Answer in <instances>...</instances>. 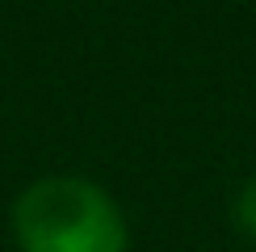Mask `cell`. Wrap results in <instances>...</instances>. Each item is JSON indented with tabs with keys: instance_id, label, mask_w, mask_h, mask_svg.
Wrapping results in <instances>:
<instances>
[{
	"instance_id": "7a4b0ae2",
	"label": "cell",
	"mask_w": 256,
	"mask_h": 252,
	"mask_svg": "<svg viewBox=\"0 0 256 252\" xmlns=\"http://www.w3.org/2000/svg\"><path fill=\"white\" fill-rule=\"evenodd\" d=\"M231 218H236V227H240L244 236H248L252 244H256V172L240 185L236 202H231Z\"/></svg>"
},
{
	"instance_id": "6da1fadb",
	"label": "cell",
	"mask_w": 256,
	"mask_h": 252,
	"mask_svg": "<svg viewBox=\"0 0 256 252\" xmlns=\"http://www.w3.org/2000/svg\"><path fill=\"white\" fill-rule=\"evenodd\" d=\"M13 240L21 252H126L130 231L110 189L88 176H38L13 202Z\"/></svg>"
}]
</instances>
